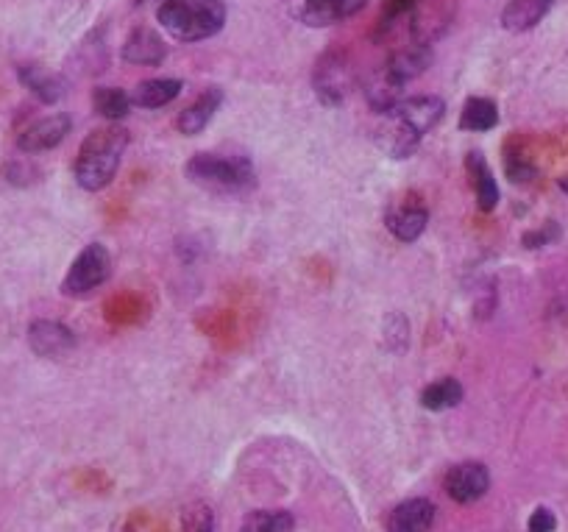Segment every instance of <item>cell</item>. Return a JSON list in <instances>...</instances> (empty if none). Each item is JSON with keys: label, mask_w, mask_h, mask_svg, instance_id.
<instances>
[{"label": "cell", "mask_w": 568, "mask_h": 532, "mask_svg": "<svg viewBox=\"0 0 568 532\" xmlns=\"http://www.w3.org/2000/svg\"><path fill=\"white\" fill-rule=\"evenodd\" d=\"M418 0H385V6H388V12H385V26H390V20H396L401 17L404 12H410Z\"/></svg>", "instance_id": "29"}, {"label": "cell", "mask_w": 568, "mask_h": 532, "mask_svg": "<svg viewBox=\"0 0 568 532\" xmlns=\"http://www.w3.org/2000/svg\"><path fill=\"white\" fill-rule=\"evenodd\" d=\"M240 532H296V521L287 510H254L243 519Z\"/></svg>", "instance_id": "24"}, {"label": "cell", "mask_w": 568, "mask_h": 532, "mask_svg": "<svg viewBox=\"0 0 568 532\" xmlns=\"http://www.w3.org/2000/svg\"><path fill=\"white\" fill-rule=\"evenodd\" d=\"M92 106L106 120H120V117L129 115L131 98L120 87H98L92 92Z\"/></svg>", "instance_id": "25"}, {"label": "cell", "mask_w": 568, "mask_h": 532, "mask_svg": "<svg viewBox=\"0 0 568 532\" xmlns=\"http://www.w3.org/2000/svg\"><path fill=\"white\" fill-rule=\"evenodd\" d=\"M179 92V78H148L134 87L131 104L142 106V109H159V106H168L173 98H179Z\"/></svg>", "instance_id": "17"}, {"label": "cell", "mask_w": 568, "mask_h": 532, "mask_svg": "<svg viewBox=\"0 0 568 532\" xmlns=\"http://www.w3.org/2000/svg\"><path fill=\"white\" fill-rule=\"evenodd\" d=\"M181 527L184 532H215V513L207 502H195L184 507L181 513Z\"/></svg>", "instance_id": "26"}, {"label": "cell", "mask_w": 568, "mask_h": 532, "mask_svg": "<svg viewBox=\"0 0 568 532\" xmlns=\"http://www.w3.org/2000/svg\"><path fill=\"white\" fill-rule=\"evenodd\" d=\"M555 527H557V521H555V513H552V510H546V507H538V510L532 513L530 532H552Z\"/></svg>", "instance_id": "28"}, {"label": "cell", "mask_w": 568, "mask_h": 532, "mask_svg": "<svg viewBox=\"0 0 568 532\" xmlns=\"http://www.w3.org/2000/svg\"><path fill=\"white\" fill-rule=\"evenodd\" d=\"M129 145V131L120 126H106V129L92 131L90 137L81 143L76 159V182L78 187L98 193L112 184L123 151Z\"/></svg>", "instance_id": "1"}, {"label": "cell", "mask_w": 568, "mask_h": 532, "mask_svg": "<svg viewBox=\"0 0 568 532\" xmlns=\"http://www.w3.org/2000/svg\"><path fill=\"white\" fill-rule=\"evenodd\" d=\"M465 170H468L471 184H474L477 207L482 209V212H493L496 204H499V187H496V179H493L485 156L479 154V151H471V154L465 156Z\"/></svg>", "instance_id": "15"}, {"label": "cell", "mask_w": 568, "mask_h": 532, "mask_svg": "<svg viewBox=\"0 0 568 532\" xmlns=\"http://www.w3.org/2000/svg\"><path fill=\"white\" fill-rule=\"evenodd\" d=\"M28 343L39 357H65L76 346V335L56 321H34L28 329Z\"/></svg>", "instance_id": "11"}, {"label": "cell", "mask_w": 568, "mask_h": 532, "mask_svg": "<svg viewBox=\"0 0 568 532\" xmlns=\"http://www.w3.org/2000/svg\"><path fill=\"white\" fill-rule=\"evenodd\" d=\"M126 532H131V530H126Z\"/></svg>", "instance_id": "30"}, {"label": "cell", "mask_w": 568, "mask_h": 532, "mask_svg": "<svg viewBox=\"0 0 568 532\" xmlns=\"http://www.w3.org/2000/svg\"><path fill=\"white\" fill-rule=\"evenodd\" d=\"M156 20L173 39L198 42L218 34L226 23L223 0H162Z\"/></svg>", "instance_id": "2"}, {"label": "cell", "mask_w": 568, "mask_h": 532, "mask_svg": "<svg viewBox=\"0 0 568 532\" xmlns=\"http://www.w3.org/2000/svg\"><path fill=\"white\" fill-rule=\"evenodd\" d=\"M499 123V109L491 98H468L460 115L463 131H491Z\"/></svg>", "instance_id": "23"}, {"label": "cell", "mask_w": 568, "mask_h": 532, "mask_svg": "<svg viewBox=\"0 0 568 532\" xmlns=\"http://www.w3.org/2000/svg\"><path fill=\"white\" fill-rule=\"evenodd\" d=\"M463 402V385L457 379H438L432 385H426L424 393H421V404L432 413H440V410H452L457 404Z\"/></svg>", "instance_id": "22"}, {"label": "cell", "mask_w": 568, "mask_h": 532, "mask_svg": "<svg viewBox=\"0 0 568 532\" xmlns=\"http://www.w3.org/2000/svg\"><path fill=\"white\" fill-rule=\"evenodd\" d=\"M385 115L399 117L401 123H407L410 129L418 131L424 137L426 131L438 126L443 115H446V104L435 98V95H418V98H401L399 104L393 106Z\"/></svg>", "instance_id": "9"}, {"label": "cell", "mask_w": 568, "mask_h": 532, "mask_svg": "<svg viewBox=\"0 0 568 532\" xmlns=\"http://www.w3.org/2000/svg\"><path fill=\"white\" fill-rule=\"evenodd\" d=\"M20 81L37 95L42 104H56L65 95V81L56 76V73H51V70H45V67H20Z\"/></svg>", "instance_id": "19"}, {"label": "cell", "mask_w": 568, "mask_h": 532, "mask_svg": "<svg viewBox=\"0 0 568 532\" xmlns=\"http://www.w3.org/2000/svg\"><path fill=\"white\" fill-rule=\"evenodd\" d=\"M504 168H507V176L516 184L530 182L532 176H535V170H532L527 162H521L518 156H507V159H504Z\"/></svg>", "instance_id": "27"}, {"label": "cell", "mask_w": 568, "mask_h": 532, "mask_svg": "<svg viewBox=\"0 0 568 532\" xmlns=\"http://www.w3.org/2000/svg\"><path fill=\"white\" fill-rule=\"evenodd\" d=\"M527 532H530V530H527Z\"/></svg>", "instance_id": "31"}, {"label": "cell", "mask_w": 568, "mask_h": 532, "mask_svg": "<svg viewBox=\"0 0 568 532\" xmlns=\"http://www.w3.org/2000/svg\"><path fill=\"white\" fill-rule=\"evenodd\" d=\"M73 120L67 115H51L42 117L37 123H31L20 137H17V148L23 154H42V151H51L56 145L65 140L70 134Z\"/></svg>", "instance_id": "10"}, {"label": "cell", "mask_w": 568, "mask_h": 532, "mask_svg": "<svg viewBox=\"0 0 568 532\" xmlns=\"http://www.w3.org/2000/svg\"><path fill=\"white\" fill-rule=\"evenodd\" d=\"M429 65H432V51H429L426 45H413V48H407V51L393 53L388 59V65H385V70H388L390 76L396 78L399 84H407V81L421 76Z\"/></svg>", "instance_id": "18"}, {"label": "cell", "mask_w": 568, "mask_h": 532, "mask_svg": "<svg viewBox=\"0 0 568 532\" xmlns=\"http://www.w3.org/2000/svg\"><path fill=\"white\" fill-rule=\"evenodd\" d=\"M184 170L190 182L215 195H240L257 184L254 165L246 156L195 154Z\"/></svg>", "instance_id": "3"}, {"label": "cell", "mask_w": 568, "mask_h": 532, "mask_svg": "<svg viewBox=\"0 0 568 532\" xmlns=\"http://www.w3.org/2000/svg\"><path fill=\"white\" fill-rule=\"evenodd\" d=\"M312 87L323 106H340L354 90V67L349 56L340 51L323 53L312 73Z\"/></svg>", "instance_id": "4"}, {"label": "cell", "mask_w": 568, "mask_h": 532, "mask_svg": "<svg viewBox=\"0 0 568 532\" xmlns=\"http://www.w3.org/2000/svg\"><path fill=\"white\" fill-rule=\"evenodd\" d=\"M376 143L382 145V151L393 159H407L421 143V134L410 129L407 123H401L399 117L388 115V120L376 131Z\"/></svg>", "instance_id": "13"}, {"label": "cell", "mask_w": 568, "mask_h": 532, "mask_svg": "<svg viewBox=\"0 0 568 532\" xmlns=\"http://www.w3.org/2000/svg\"><path fill=\"white\" fill-rule=\"evenodd\" d=\"M443 485H446V494L452 496L454 502L471 505V502H479L482 496L488 494L491 474L482 463H457V466L449 468Z\"/></svg>", "instance_id": "7"}, {"label": "cell", "mask_w": 568, "mask_h": 532, "mask_svg": "<svg viewBox=\"0 0 568 532\" xmlns=\"http://www.w3.org/2000/svg\"><path fill=\"white\" fill-rule=\"evenodd\" d=\"M435 524V505L429 499H410L393 507L388 532H426Z\"/></svg>", "instance_id": "14"}, {"label": "cell", "mask_w": 568, "mask_h": 532, "mask_svg": "<svg viewBox=\"0 0 568 532\" xmlns=\"http://www.w3.org/2000/svg\"><path fill=\"white\" fill-rule=\"evenodd\" d=\"M368 6V0H290V9L301 23L323 28L335 26L346 17L360 14Z\"/></svg>", "instance_id": "6"}, {"label": "cell", "mask_w": 568, "mask_h": 532, "mask_svg": "<svg viewBox=\"0 0 568 532\" xmlns=\"http://www.w3.org/2000/svg\"><path fill=\"white\" fill-rule=\"evenodd\" d=\"M109 271H112V257L104 246L92 243L76 257V262L70 265L65 282H62V293L70 296V299H81L92 293L95 287H101L109 279Z\"/></svg>", "instance_id": "5"}, {"label": "cell", "mask_w": 568, "mask_h": 532, "mask_svg": "<svg viewBox=\"0 0 568 532\" xmlns=\"http://www.w3.org/2000/svg\"><path fill=\"white\" fill-rule=\"evenodd\" d=\"M401 92H404V84H399L396 78L390 76L385 67H382V70L368 81V87H365L368 104L374 106L376 112H390V109L401 101Z\"/></svg>", "instance_id": "21"}, {"label": "cell", "mask_w": 568, "mask_h": 532, "mask_svg": "<svg viewBox=\"0 0 568 532\" xmlns=\"http://www.w3.org/2000/svg\"><path fill=\"white\" fill-rule=\"evenodd\" d=\"M549 6H552V0H510L502 12V26L507 31H527L535 23H541Z\"/></svg>", "instance_id": "20"}, {"label": "cell", "mask_w": 568, "mask_h": 532, "mask_svg": "<svg viewBox=\"0 0 568 532\" xmlns=\"http://www.w3.org/2000/svg\"><path fill=\"white\" fill-rule=\"evenodd\" d=\"M165 53H168V45L156 37L154 31L137 28V31L126 39V45H123V62H129V65L154 67L165 59Z\"/></svg>", "instance_id": "16"}, {"label": "cell", "mask_w": 568, "mask_h": 532, "mask_svg": "<svg viewBox=\"0 0 568 532\" xmlns=\"http://www.w3.org/2000/svg\"><path fill=\"white\" fill-rule=\"evenodd\" d=\"M385 223H388V232L393 237H399L401 243H413L424 234L426 223H429V212L421 204V198L407 195V198H399V201L390 204Z\"/></svg>", "instance_id": "8"}, {"label": "cell", "mask_w": 568, "mask_h": 532, "mask_svg": "<svg viewBox=\"0 0 568 532\" xmlns=\"http://www.w3.org/2000/svg\"><path fill=\"white\" fill-rule=\"evenodd\" d=\"M220 104H223V92H220L218 87H209V90L201 92L193 104L184 106V112H181L179 120H176V126H179L181 134H184V137L201 134V131L212 123V117L218 115Z\"/></svg>", "instance_id": "12"}]
</instances>
